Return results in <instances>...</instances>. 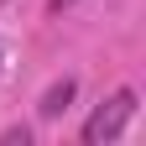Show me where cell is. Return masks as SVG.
I'll list each match as a JSON object with an SVG mask.
<instances>
[{
  "instance_id": "cell-3",
  "label": "cell",
  "mask_w": 146,
  "mask_h": 146,
  "mask_svg": "<svg viewBox=\"0 0 146 146\" xmlns=\"http://www.w3.org/2000/svg\"><path fill=\"white\" fill-rule=\"evenodd\" d=\"M31 141V131L26 125H11V131H0V146H26Z\"/></svg>"
},
{
  "instance_id": "cell-4",
  "label": "cell",
  "mask_w": 146,
  "mask_h": 146,
  "mask_svg": "<svg viewBox=\"0 0 146 146\" xmlns=\"http://www.w3.org/2000/svg\"><path fill=\"white\" fill-rule=\"evenodd\" d=\"M63 5H68V0H52V11H63Z\"/></svg>"
},
{
  "instance_id": "cell-1",
  "label": "cell",
  "mask_w": 146,
  "mask_h": 146,
  "mask_svg": "<svg viewBox=\"0 0 146 146\" xmlns=\"http://www.w3.org/2000/svg\"><path fill=\"white\" fill-rule=\"evenodd\" d=\"M136 120V89H115L94 115L84 120V146H104V141H120L125 125Z\"/></svg>"
},
{
  "instance_id": "cell-2",
  "label": "cell",
  "mask_w": 146,
  "mask_h": 146,
  "mask_svg": "<svg viewBox=\"0 0 146 146\" xmlns=\"http://www.w3.org/2000/svg\"><path fill=\"white\" fill-rule=\"evenodd\" d=\"M73 94H78V84H73V78H58V84H52L47 94H42V104H36V115H42V120H58L63 110L73 104Z\"/></svg>"
}]
</instances>
